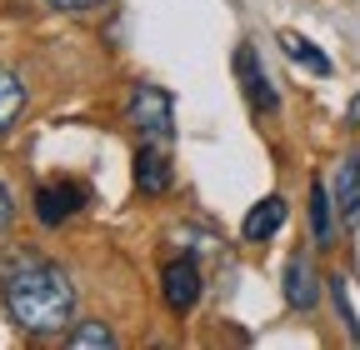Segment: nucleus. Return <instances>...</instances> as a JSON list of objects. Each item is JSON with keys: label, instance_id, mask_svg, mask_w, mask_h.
I'll return each mask as SVG.
<instances>
[{"label": "nucleus", "instance_id": "f257e3e1", "mask_svg": "<svg viewBox=\"0 0 360 350\" xmlns=\"http://www.w3.org/2000/svg\"><path fill=\"white\" fill-rule=\"evenodd\" d=\"M0 300H6V316L25 335H56V330H70L75 320L70 276L30 250L0 255Z\"/></svg>", "mask_w": 360, "mask_h": 350}, {"label": "nucleus", "instance_id": "f03ea898", "mask_svg": "<svg viewBox=\"0 0 360 350\" xmlns=\"http://www.w3.org/2000/svg\"><path fill=\"white\" fill-rule=\"evenodd\" d=\"M125 120L141 130L146 141H170V130H175V101H170V91L141 80L130 91V101H125Z\"/></svg>", "mask_w": 360, "mask_h": 350}, {"label": "nucleus", "instance_id": "7ed1b4c3", "mask_svg": "<svg viewBox=\"0 0 360 350\" xmlns=\"http://www.w3.org/2000/svg\"><path fill=\"white\" fill-rule=\"evenodd\" d=\"M160 295L175 316H186L195 311V300H200V266L195 260H170V266L160 271Z\"/></svg>", "mask_w": 360, "mask_h": 350}, {"label": "nucleus", "instance_id": "20e7f679", "mask_svg": "<svg viewBox=\"0 0 360 350\" xmlns=\"http://www.w3.org/2000/svg\"><path fill=\"white\" fill-rule=\"evenodd\" d=\"M80 205H85V186H75V181H51V186L35 190V215L45 226H60L65 215H75Z\"/></svg>", "mask_w": 360, "mask_h": 350}, {"label": "nucleus", "instance_id": "39448f33", "mask_svg": "<svg viewBox=\"0 0 360 350\" xmlns=\"http://www.w3.org/2000/svg\"><path fill=\"white\" fill-rule=\"evenodd\" d=\"M321 300V276H315L310 255H290L285 260V305L290 311H315Z\"/></svg>", "mask_w": 360, "mask_h": 350}, {"label": "nucleus", "instance_id": "423d86ee", "mask_svg": "<svg viewBox=\"0 0 360 350\" xmlns=\"http://www.w3.org/2000/svg\"><path fill=\"white\" fill-rule=\"evenodd\" d=\"M236 75H240V85H245V101H250V110H276V91H270V80H265V70H260V56H255V46H240L236 51Z\"/></svg>", "mask_w": 360, "mask_h": 350}, {"label": "nucleus", "instance_id": "0eeeda50", "mask_svg": "<svg viewBox=\"0 0 360 350\" xmlns=\"http://www.w3.org/2000/svg\"><path fill=\"white\" fill-rule=\"evenodd\" d=\"M335 210L345 226L360 221V150L340 155V165H335Z\"/></svg>", "mask_w": 360, "mask_h": 350}, {"label": "nucleus", "instance_id": "6e6552de", "mask_svg": "<svg viewBox=\"0 0 360 350\" xmlns=\"http://www.w3.org/2000/svg\"><path fill=\"white\" fill-rule=\"evenodd\" d=\"M135 186H141L146 195H165L170 190V160H165V150H155V141H146L141 150H135Z\"/></svg>", "mask_w": 360, "mask_h": 350}, {"label": "nucleus", "instance_id": "1a4fd4ad", "mask_svg": "<svg viewBox=\"0 0 360 350\" xmlns=\"http://www.w3.org/2000/svg\"><path fill=\"white\" fill-rule=\"evenodd\" d=\"M285 226V200L281 195H265L250 215H245V226H240V235L250 240V245H260V240H270V235H276Z\"/></svg>", "mask_w": 360, "mask_h": 350}, {"label": "nucleus", "instance_id": "9d476101", "mask_svg": "<svg viewBox=\"0 0 360 350\" xmlns=\"http://www.w3.org/2000/svg\"><path fill=\"white\" fill-rule=\"evenodd\" d=\"M281 51L295 60V65H305V70H315V75H330V56L326 51H315L305 35H295V30H281Z\"/></svg>", "mask_w": 360, "mask_h": 350}, {"label": "nucleus", "instance_id": "9b49d317", "mask_svg": "<svg viewBox=\"0 0 360 350\" xmlns=\"http://www.w3.org/2000/svg\"><path fill=\"white\" fill-rule=\"evenodd\" d=\"M20 110H25V85H20V75L0 70V136L20 120Z\"/></svg>", "mask_w": 360, "mask_h": 350}, {"label": "nucleus", "instance_id": "f8f14e48", "mask_svg": "<svg viewBox=\"0 0 360 350\" xmlns=\"http://www.w3.org/2000/svg\"><path fill=\"white\" fill-rule=\"evenodd\" d=\"M330 190L315 181L310 186V235H315V245H330Z\"/></svg>", "mask_w": 360, "mask_h": 350}, {"label": "nucleus", "instance_id": "ddd939ff", "mask_svg": "<svg viewBox=\"0 0 360 350\" xmlns=\"http://www.w3.org/2000/svg\"><path fill=\"white\" fill-rule=\"evenodd\" d=\"M65 345H70V350H96V345H115V335H110L101 320H90V325L65 330Z\"/></svg>", "mask_w": 360, "mask_h": 350}, {"label": "nucleus", "instance_id": "4468645a", "mask_svg": "<svg viewBox=\"0 0 360 350\" xmlns=\"http://www.w3.org/2000/svg\"><path fill=\"white\" fill-rule=\"evenodd\" d=\"M330 295H335V311H340V320H345L350 340H360V320H355V311H350V295H345V276H330Z\"/></svg>", "mask_w": 360, "mask_h": 350}, {"label": "nucleus", "instance_id": "2eb2a0df", "mask_svg": "<svg viewBox=\"0 0 360 350\" xmlns=\"http://www.w3.org/2000/svg\"><path fill=\"white\" fill-rule=\"evenodd\" d=\"M56 11H70V15H80V11H96V6H105V0H51Z\"/></svg>", "mask_w": 360, "mask_h": 350}, {"label": "nucleus", "instance_id": "dca6fc26", "mask_svg": "<svg viewBox=\"0 0 360 350\" xmlns=\"http://www.w3.org/2000/svg\"><path fill=\"white\" fill-rule=\"evenodd\" d=\"M11 215H15V200H11V190H6V186H0V231L11 226Z\"/></svg>", "mask_w": 360, "mask_h": 350}, {"label": "nucleus", "instance_id": "f3484780", "mask_svg": "<svg viewBox=\"0 0 360 350\" xmlns=\"http://www.w3.org/2000/svg\"><path fill=\"white\" fill-rule=\"evenodd\" d=\"M350 125H360V96L350 101Z\"/></svg>", "mask_w": 360, "mask_h": 350}]
</instances>
